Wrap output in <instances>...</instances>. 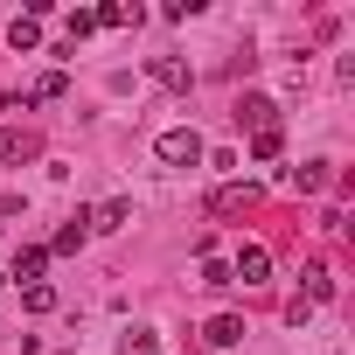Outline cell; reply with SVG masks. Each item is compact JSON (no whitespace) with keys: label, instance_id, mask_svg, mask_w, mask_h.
<instances>
[{"label":"cell","instance_id":"obj_4","mask_svg":"<svg viewBox=\"0 0 355 355\" xmlns=\"http://www.w3.org/2000/svg\"><path fill=\"white\" fill-rule=\"evenodd\" d=\"M251 202H258V182H223V189L209 196V209H216V216H244Z\"/></svg>","mask_w":355,"mask_h":355},{"label":"cell","instance_id":"obj_19","mask_svg":"<svg viewBox=\"0 0 355 355\" xmlns=\"http://www.w3.org/2000/svg\"><path fill=\"white\" fill-rule=\"evenodd\" d=\"M63 91H70V77H63V70H49V77L35 84V98H63Z\"/></svg>","mask_w":355,"mask_h":355},{"label":"cell","instance_id":"obj_13","mask_svg":"<svg viewBox=\"0 0 355 355\" xmlns=\"http://www.w3.org/2000/svg\"><path fill=\"white\" fill-rule=\"evenodd\" d=\"M28 153H35V139H28V132L0 125V160H28Z\"/></svg>","mask_w":355,"mask_h":355},{"label":"cell","instance_id":"obj_1","mask_svg":"<svg viewBox=\"0 0 355 355\" xmlns=\"http://www.w3.org/2000/svg\"><path fill=\"white\" fill-rule=\"evenodd\" d=\"M153 153H160L167 167H196V160H209V146H202L196 125H167V132L153 139Z\"/></svg>","mask_w":355,"mask_h":355},{"label":"cell","instance_id":"obj_12","mask_svg":"<svg viewBox=\"0 0 355 355\" xmlns=\"http://www.w3.org/2000/svg\"><path fill=\"white\" fill-rule=\"evenodd\" d=\"M8 42H15L21 56H28V49H42V28H35L28 15H15V21H8Z\"/></svg>","mask_w":355,"mask_h":355},{"label":"cell","instance_id":"obj_10","mask_svg":"<svg viewBox=\"0 0 355 355\" xmlns=\"http://www.w3.org/2000/svg\"><path fill=\"white\" fill-rule=\"evenodd\" d=\"M327 300H334V272L313 258V265H306V306H327Z\"/></svg>","mask_w":355,"mask_h":355},{"label":"cell","instance_id":"obj_18","mask_svg":"<svg viewBox=\"0 0 355 355\" xmlns=\"http://www.w3.org/2000/svg\"><path fill=\"white\" fill-rule=\"evenodd\" d=\"M21 306H28V313H49V306H56V293H49V286H28V293H21Z\"/></svg>","mask_w":355,"mask_h":355},{"label":"cell","instance_id":"obj_16","mask_svg":"<svg viewBox=\"0 0 355 355\" xmlns=\"http://www.w3.org/2000/svg\"><path fill=\"white\" fill-rule=\"evenodd\" d=\"M279 146H286V139H279V125H265V132H251V160H279Z\"/></svg>","mask_w":355,"mask_h":355},{"label":"cell","instance_id":"obj_9","mask_svg":"<svg viewBox=\"0 0 355 355\" xmlns=\"http://www.w3.org/2000/svg\"><path fill=\"white\" fill-rule=\"evenodd\" d=\"M202 341H209V348H237V341H244V320H237V313H216V320L202 327Z\"/></svg>","mask_w":355,"mask_h":355},{"label":"cell","instance_id":"obj_2","mask_svg":"<svg viewBox=\"0 0 355 355\" xmlns=\"http://www.w3.org/2000/svg\"><path fill=\"white\" fill-rule=\"evenodd\" d=\"M230 279H244V286H265V279H272V251H265V244H244V251L230 258Z\"/></svg>","mask_w":355,"mask_h":355},{"label":"cell","instance_id":"obj_14","mask_svg":"<svg viewBox=\"0 0 355 355\" xmlns=\"http://www.w3.org/2000/svg\"><path fill=\"white\" fill-rule=\"evenodd\" d=\"M202 286H216V293H223V286H237V279H230V258L202 251Z\"/></svg>","mask_w":355,"mask_h":355},{"label":"cell","instance_id":"obj_17","mask_svg":"<svg viewBox=\"0 0 355 355\" xmlns=\"http://www.w3.org/2000/svg\"><path fill=\"white\" fill-rule=\"evenodd\" d=\"M91 21H98V28H125V21H132V8H119V0H112V8H98Z\"/></svg>","mask_w":355,"mask_h":355},{"label":"cell","instance_id":"obj_15","mask_svg":"<svg viewBox=\"0 0 355 355\" xmlns=\"http://www.w3.org/2000/svg\"><path fill=\"white\" fill-rule=\"evenodd\" d=\"M153 348H160L153 327H125V334H119V355H153Z\"/></svg>","mask_w":355,"mask_h":355},{"label":"cell","instance_id":"obj_11","mask_svg":"<svg viewBox=\"0 0 355 355\" xmlns=\"http://www.w3.org/2000/svg\"><path fill=\"white\" fill-rule=\"evenodd\" d=\"M84 237H91V223H84V209H77V223H63V230H56L49 258H56V251H63V258H70V251H84Z\"/></svg>","mask_w":355,"mask_h":355},{"label":"cell","instance_id":"obj_3","mask_svg":"<svg viewBox=\"0 0 355 355\" xmlns=\"http://www.w3.org/2000/svg\"><path fill=\"white\" fill-rule=\"evenodd\" d=\"M237 125H251V132H265V125H279V105H272L265 91H244V98H237Z\"/></svg>","mask_w":355,"mask_h":355},{"label":"cell","instance_id":"obj_20","mask_svg":"<svg viewBox=\"0 0 355 355\" xmlns=\"http://www.w3.org/2000/svg\"><path fill=\"white\" fill-rule=\"evenodd\" d=\"M8 216H21V196H0V223H8Z\"/></svg>","mask_w":355,"mask_h":355},{"label":"cell","instance_id":"obj_6","mask_svg":"<svg viewBox=\"0 0 355 355\" xmlns=\"http://www.w3.org/2000/svg\"><path fill=\"white\" fill-rule=\"evenodd\" d=\"M327 182H334V174H327V160H306V167H286V189H293V196H320Z\"/></svg>","mask_w":355,"mask_h":355},{"label":"cell","instance_id":"obj_5","mask_svg":"<svg viewBox=\"0 0 355 355\" xmlns=\"http://www.w3.org/2000/svg\"><path fill=\"white\" fill-rule=\"evenodd\" d=\"M84 223H91V230H125V223H132V196H105Z\"/></svg>","mask_w":355,"mask_h":355},{"label":"cell","instance_id":"obj_7","mask_svg":"<svg viewBox=\"0 0 355 355\" xmlns=\"http://www.w3.org/2000/svg\"><path fill=\"white\" fill-rule=\"evenodd\" d=\"M146 77H153V84H167V91H189V84H196V70H189L182 56H153V63H146Z\"/></svg>","mask_w":355,"mask_h":355},{"label":"cell","instance_id":"obj_8","mask_svg":"<svg viewBox=\"0 0 355 355\" xmlns=\"http://www.w3.org/2000/svg\"><path fill=\"white\" fill-rule=\"evenodd\" d=\"M42 272H49V244H21L15 251V279H35L42 286Z\"/></svg>","mask_w":355,"mask_h":355}]
</instances>
